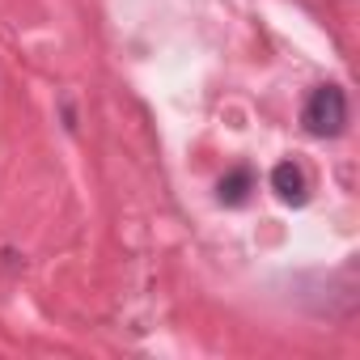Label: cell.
<instances>
[{"mask_svg":"<svg viewBox=\"0 0 360 360\" xmlns=\"http://www.w3.org/2000/svg\"><path fill=\"white\" fill-rule=\"evenodd\" d=\"M305 131L309 136H339L347 123V98L339 85H318L305 102Z\"/></svg>","mask_w":360,"mask_h":360,"instance_id":"cell-1","label":"cell"},{"mask_svg":"<svg viewBox=\"0 0 360 360\" xmlns=\"http://www.w3.org/2000/svg\"><path fill=\"white\" fill-rule=\"evenodd\" d=\"M271 187L280 191V200H288V204H305V174L297 169V165H276L271 169Z\"/></svg>","mask_w":360,"mask_h":360,"instance_id":"cell-2","label":"cell"},{"mask_svg":"<svg viewBox=\"0 0 360 360\" xmlns=\"http://www.w3.org/2000/svg\"><path fill=\"white\" fill-rule=\"evenodd\" d=\"M246 187H250V174H233L229 183H221V200L238 204V200H246Z\"/></svg>","mask_w":360,"mask_h":360,"instance_id":"cell-3","label":"cell"}]
</instances>
